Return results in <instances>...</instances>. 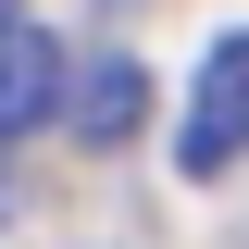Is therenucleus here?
<instances>
[{
	"instance_id": "nucleus-1",
	"label": "nucleus",
	"mask_w": 249,
	"mask_h": 249,
	"mask_svg": "<svg viewBox=\"0 0 249 249\" xmlns=\"http://www.w3.org/2000/svg\"><path fill=\"white\" fill-rule=\"evenodd\" d=\"M187 175H224V162H249V25L212 37V62H199V88H187V137H175Z\"/></svg>"
},
{
	"instance_id": "nucleus-2",
	"label": "nucleus",
	"mask_w": 249,
	"mask_h": 249,
	"mask_svg": "<svg viewBox=\"0 0 249 249\" xmlns=\"http://www.w3.org/2000/svg\"><path fill=\"white\" fill-rule=\"evenodd\" d=\"M137 124H150V62L137 50H100L88 75L62 88V137H75V150H124Z\"/></svg>"
},
{
	"instance_id": "nucleus-3",
	"label": "nucleus",
	"mask_w": 249,
	"mask_h": 249,
	"mask_svg": "<svg viewBox=\"0 0 249 249\" xmlns=\"http://www.w3.org/2000/svg\"><path fill=\"white\" fill-rule=\"evenodd\" d=\"M62 88H75V62H62L37 25H13L0 37V150H13L25 124H62Z\"/></svg>"
},
{
	"instance_id": "nucleus-4",
	"label": "nucleus",
	"mask_w": 249,
	"mask_h": 249,
	"mask_svg": "<svg viewBox=\"0 0 249 249\" xmlns=\"http://www.w3.org/2000/svg\"><path fill=\"white\" fill-rule=\"evenodd\" d=\"M13 25H25V0H0V37H13Z\"/></svg>"
}]
</instances>
